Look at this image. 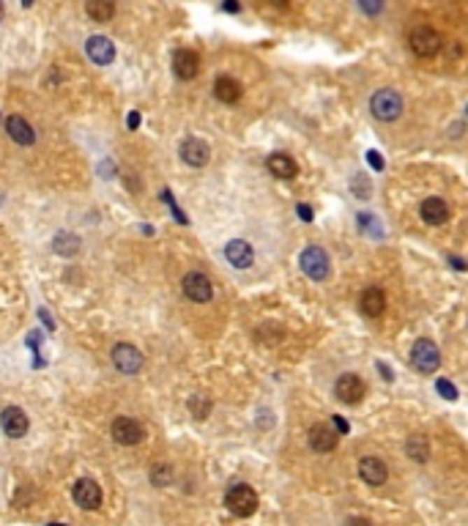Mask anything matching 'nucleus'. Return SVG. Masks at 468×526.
<instances>
[{"instance_id":"c85d7f7f","label":"nucleus","mask_w":468,"mask_h":526,"mask_svg":"<svg viewBox=\"0 0 468 526\" xmlns=\"http://www.w3.org/2000/svg\"><path fill=\"white\" fill-rule=\"evenodd\" d=\"M356 220H359V228H362V230H370L373 236H381V233H383V230H381V225L375 222L373 214H359Z\"/></svg>"},{"instance_id":"412c9836","label":"nucleus","mask_w":468,"mask_h":526,"mask_svg":"<svg viewBox=\"0 0 468 526\" xmlns=\"http://www.w3.org/2000/svg\"><path fill=\"white\" fill-rule=\"evenodd\" d=\"M359 307H362V313H364L367 318H378V315H383V310H386V296H383L381 288L370 285V288H364Z\"/></svg>"},{"instance_id":"4be33fe9","label":"nucleus","mask_w":468,"mask_h":526,"mask_svg":"<svg viewBox=\"0 0 468 526\" xmlns=\"http://www.w3.org/2000/svg\"><path fill=\"white\" fill-rule=\"evenodd\" d=\"M266 167H269L271 176H277V178H296V173H299L296 162H293L288 154H271V157L266 159Z\"/></svg>"},{"instance_id":"f03ea898","label":"nucleus","mask_w":468,"mask_h":526,"mask_svg":"<svg viewBox=\"0 0 468 526\" xmlns=\"http://www.w3.org/2000/svg\"><path fill=\"white\" fill-rule=\"evenodd\" d=\"M225 504H227V510H230L233 516H239V518H250V516H255L260 499H257V493L252 491L250 485L236 483V485H230L227 493H225Z\"/></svg>"},{"instance_id":"c756f323","label":"nucleus","mask_w":468,"mask_h":526,"mask_svg":"<svg viewBox=\"0 0 468 526\" xmlns=\"http://www.w3.org/2000/svg\"><path fill=\"white\" fill-rule=\"evenodd\" d=\"M436 390L441 392V397H446V400H455V397H458V390H455V384H452V381H446V378H438V381H436Z\"/></svg>"},{"instance_id":"e433bc0d","label":"nucleus","mask_w":468,"mask_h":526,"mask_svg":"<svg viewBox=\"0 0 468 526\" xmlns=\"http://www.w3.org/2000/svg\"><path fill=\"white\" fill-rule=\"evenodd\" d=\"M350 526H373V524H370V521H364V518H353V521H350Z\"/></svg>"},{"instance_id":"f8f14e48","label":"nucleus","mask_w":468,"mask_h":526,"mask_svg":"<svg viewBox=\"0 0 468 526\" xmlns=\"http://www.w3.org/2000/svg\"><path fill=\"white\" fill-rule=\"evenodd\" d=\"M0 427H3V433L8 439H22L28 433V417H25V411L20 406H8L0 414Z\"/></svg>"},{"instance_id":"cd10ccee","label":"nucleus","mask_w":468,"mask_h":526,"mask_svg":"<svg viewBox=\"0 0 468 526\" xmlns=\"http://www.w3.org/2000/svg\"><path fill=\"white\" fill-rule=\"evenodd\" d=\"M170 480H173L170 466H154V469H151V483H154V485H167Z\"/></svg>"},{"instance_id":"a211bd4d","label":"nucleus","mask_w":468,"mask_h":526,"mask_svg":"<svg viewBox=\"0 0 468 526\" xmlns=\"http://www.w3.org/2000/svg\"><path fill=\"white\" fill-rule=\"evenodd\" d=\"M337 441H340V436L332 427L320 425V422L310 427V447L315 453H332L337 447Z\"/></svg>"},{"instance_id":"0eeeda50","label":"nucleus","mask_w":468,"mask_h":526,"mask_svg":"<svg viewBox=\"0 0 468 526\" xmlns=\"http://www.w3.org/2000/svg\"><path fill=\"white\" fill-rule=\"evenodd\" d=\"M113 364L118 367V373H126V376H134V373H140V367H143V354L132 346V343H118V346H113Z\"/></svg>"},{"instance_id":"9d476101","label":"nucleus","mask_w":468,"mask_h":526,"mask_svg":"<svg viewBox=\"0 0 468 526\" xmlns=\"http://www.w3.org/2000/svg\"><path fill=\"white\" fill-rule=\"evenodd\" d=\"M113 439L118 441V444H124V447H134V444H140L143 441V427H140V422L137 420H132V417H118L115 422H113Z\"/></svg>"},{"instance_id":"4468645a","label":"nucleus","mask_w":468,"mask_h":526,"mask_svg":"<svg viewBox=\"0 0 468 526\" xmlns=\"http://www.w3.org/2000/svg\"><path fill=\"white\" fill-rule=\"evenodd\" d=\"M359 477H362L367 485H383L386 477H389V469H386V463L381 458L364 455V458H359Z\"/></svg>"},{"instance_id":"f704fd0d","label":"nucleus","mask_w":468,"mask_h":526,"mask_svg":"<svg viewBox=\"0 0 468 526\" xmlns=\"http://www.w3.org/2000/svg\"><path fill=\"white\" fill-rule=\"evenodd\" d=\"M239 8H241L239 3H225V6H222V11H230V14H236Z\"/></svg>"},{"instance_id":"423d86ee","label":"nucleus","mask_w":468,"mask_h":526,"mask_svg":"<svg viewBox=\"0 0 468 526\" xmlns=\"http://www.w3.org/2000/svg\"><path fill=\"white\" fill-rule=\"evenodd\" d=\"M364 392H367V387H364V381H362L356 373H343V376L337 378V384H334V397H337L340 403H345V406L362 403Z\"/></svg>"},{"instance_id":"39448f33","label":"nucleus","mask_w":468,"mask_h":526,"mask_svg":"<svg viewBox=\"0 0 468 526\" xmlns=\"http://www.w3.org/2000/svg\"><path fill=\"white\" fill-rule=\"evenodd\" d=\"M411 364H413L419 373H436L438 364H441V351H438L436 343L427 340V337L416 340L413 348H411Z\"/></svg>"},{"instance_id":"dca6fc26","label":"nucleus","mask_w":468,"mask_h":526,"mask_svg":"<svg viewBox=\"0 0 468 526\" xmlns=\"http://www.w3.org/2000/svg\"><path fill=\"white\" fill-rule=\"evenodd\" d=\"M173 71L181 80H194L197 71H200V55L194 50H178L173 55Z\"/></svg>"},{"instance_id":"20e7f679","label":"nucleus","mask_w":468,"mask_h":526,"mask_svg":"<svg viewBox=\"0 0 468 526\" xmlns=\"http://www.w3.org/2000/svg\"><path fill=\"white\" fill-rule=\"evenodd\" d=\"M299 266H302V271H304L310 280H315V283L326 280L329 271H332V263H329L326 250H323V247H315V244L307 247V250L299 255Z\"/></svg>"},{"instance_id":"b1692460","label":"nucleus","mask_w":468,"mask_h":526,"mask_svg":"<svg viewBox=\"0 0 468 526\" xmlns=\"http://www.w3.org/2000/svg\"><path fill=\"white\" fill-rule=\"evenodd\" d=\"M52 250H55L58 255L71 258V255L80 250V239H77V236H71V233H58V236H55V241H52Z\"/></svg>"},{"instance_id":"6e6552de","label":"nucleus","mask_w":468,"mask_h":526,"mask_svg":"<svg viewBox=\"0 0 468 526\" xmlns=\"http://www.w3.org/2000/svg\"><path fill=\"white\" fill-rule=\"evenodd\" d=\"M181 285H184V296L197 301V304H206L214 296V285H211V280L203 271H189Z\"/></svg>"},{"instance_id":"aec40b11","label":"nucleus","mask_w":468,"mask_h":526,"mask_svg":"<svg viewBox=\"0 0 468 526\" xmlns=\"http://www.w3.org/2000/svg\"><path fill=\"white\" fill-rule=\"evenodd\" d=\"M6 132H8V137H11L14 143H20V145H33V143H36L33 127L25 118H20V115H8V118H6Z\"/></svg>"},{"instance_id":"393cba45","label":"nucleus","mask_w":468,"mask_h":526,"mask_svg":"<svg viewBox=\"0 0 468 526\" xmlns=\"http://www.w3.org/2000/svg\"><path fill=\"white\" fill-rule=\"evenodd\" d=\"M406 453L411 460H416V463H425L427 460V455H430V450H427V439L425 436H411L406 444Z\"/></svg>"},{"instance_id":"ea45409f","label":"nucleus","mask_w":468,"mask_h":526,"mask_svg":"<svg viewBox=\"0 0 468 526\" xmlns=\"http://www.w3.org/2000/svg\"><path fill=\"white\" fill-rule=\"evenodd\" d=\"M3 14H6V8H3V3H0V22H3Z\"/></svg>"},{"instance_id":"2f4dec72","label":"nucleus","mask_w":468,"mask_h":526,"mask_svg":"<svg viewBox=\"0 0 468 526\" xmlns=\"http://www.w3.org/2000/svg\"><path fill=\"white\" fill-rule=\"evenodd\" d=\"M126 124H129V129H137V127H140V113H129Z\"/></svg>"},{"instance_id":"f3484780","label":"nucleus","mask_w":468,"mask_h":526,"mask_svg":"<svg viewBox=\"0 0 468 526\" xmlns=\"http://www.w3.org/2000/svg\"><path fill=\"white\" fill-rule=\"evenodd\" d=\"M419 217L427 225H444L449 220V206L441 197H425V203L419 206Z\"/></svg>"},{"instance_id":"9b49d317","label":"nucleus","mask_w":468,"mask_h":526,"mask_svg":"<svg viewBox=\"0 0 468 526\" xmlns=\"http://www.w3.org/2000/svg\"><path fill=\"white\" fill-rule=\"evenodd\" d=\"M178 151H181V159H184L189 167H203V164H208V159H211V148H208V143L200 140V137H187Z\"/></svg>"},{"instance_id":"a878e982","label":"nucleus","mask_w":468,"mask_h":526,"mask_svg":"<svg viewBox=\"0 0 468 526\" xmlns=\"http://www.w3.org/2000/svg\"><path fill=\"white\" fill-rule=\"evenodd\" d=\"M350 192L359 197V200H367V197H373V184H370V178L367 176H353L350 178Z\"/></svg>"},{"instance_id":"2eb2a0df","label":"nucleus","mask_w":468,"mask_h":526,"mask_svg":"<svg viewBox=\"0 0 468 526\" xmlns=\"http://www.w3.org/2000/svg\"><path fill=\"white\" fill-rule=\"evenodd\" d=\"M225 258H227V263H233L236 269H250L252 263H255V250L244 239H233V241L225 244Z\"/></svg>"},{"instance_id":"58836bf2","label":"nucleus","mask_w":468,"mask_h":526,"mask_svg":"<svg viewBox=\"0 0 468 526\" xmlns=\"http://www.w3.org/2000/svg\"><path fill=\"white\" fill-rule=\"evenodd\" d=\"M460 129H463V127H460V124H455V127H452V137H460Z\"/></svg>"},{"instance_id":"72a5a7b5","label":"nucleus","mask_w":468,"mask_h":526,"mask_svg":"<svg viewBox=\"0 0 468 526\" xmlns=\"http://www.w3.org/2000/svg\"><path fill=\"white\" fill-rule=\"evenodd\" d=\"M334 427H337L340 433H348V430H350V427H348V422H345L343 417H334Z\"/></svg>"},{"instance_id":"7ed1b4c3","label":"nucleus","mask_w":468,"mask_h":526,"mask_svg":"<svg viewBox=\"0 0 468 526\" xmlns=\"http://www.w3.org/2000/svg\"><path fill=\"white\" fill-rule=\"evenodd\" d=\"M370 110L378 121H397L403 115V97L395 88H381L370 99Z\"/></svg>"},{"instance_id":"4c0bfd02","label":"nucleus","mask_w":468,"mask_h":526,"mask_svg":"<svg viewBox=\"0 0 468 526\" xmlns=\"http://www.w3.org/2000/svg\"><path fill=\"white\" fill-rule=\"evenodd\" d=\"M452 263H455V269H458V271H463V269H466V266H463V261H460V258H452Z\"/></svg>"},{"instance_id":"ddd939ff","label":"nucleus","mask_w":468,"mask_h":526,"mask_svg":"<svg viewBox=\"0 0 468 526\" xmlns=\"http://www.w3.org/2000/svg\"><path fill=\"white\" fill-rule=\"evenodd\" d=\"M85 52L96 66H110L115 61V44L107 36H91L85 44Z\"/></svg>"},{"instance_id":"1a4fd4ad","label":"nucleus","mask_w":468,"mask_h":526,"mask_svg":"<svg viewBox=\"0 0 468 526\" xmlns=\"http://www.w3.org/2000/svg\"><path fill=\"white\" fill-rule=\"evenodd\" d=\"M71 496H74V502H77L83 510H96V507L101 504V488H99V483L91 480V477L77 480L74 488H71Z\"/></svg>"},{"instance_id":"473e14b6","label":"nucleus","mask_w":468,"mask_h":526,"mask_svg":"<svg viewBox=\"0 0 468 526\" xmlns=\"http://www.w3.org/2000/svg\"><path fill=\"white\" fill-rule=\"evenodd\" d=\"M299 217H302L304 222H310V220H312V208H310V206H299Z\"/></svg>"},{"instance_id":"f257e3e1","label":"nucleus","mask_w":468,"mask_h":526,"mask_svg":"<svg viewBox=\"0 0 468 526\" xmlns=\"http://www.w3.org/2000/svg\"><path fill=\"white\" fill-rule=\"evenodd\" d=\"M408 47L416 58H436L444 47V36L430 25H419L408 36Z\"/></svg>"},{"instance_id":"7c9ffc66","label":"nucleus","mask_w":468,"mask_h":526,"mask_svg":"<svg viewBox=\"0 0 468 526\" xmlns=\"http://www.w3.org/2000/svg\"><path fill=\"white\" fill-rule=\"evenodd\" d=\"M367 162L373 164V170H383V164H386V162H383V157H381L378 151H367Z\"/></svg>"},{"instance_id":"6ab92c4d","label":"nucleus","mask_w":468,"mask_h":526,"mask_svg":"<svg viewBox=\"0 0 468 526\" xmlns=\"http://www.w3.org/2000/svg\"><path fill=\"white\" fill-rule=\"evenodd\" d=\"M241 94H244V88H241V83H239L236 77L222 74V77L214 80V97H217L219 101H225V104H236V101L241 99Z\"/></svg>"},{"instance_id":"c9c22d12","label":"nucleus","mask_w":468,"mask_h":526,"mask_svg":"<svg viewBox=\"0 0 468 526\" xmlns=\"http://www.w3.org/2000/svg\"><path fill=\"white\" fill-rule=\"evenodd\" d=\"M362 8H364V11H370V14L381 11V6H370V3H362Z\"/></svg>"},{"instance_id":"bb28decb","label":"nucleus","mask_w":468,"mask_h":526,"mask_svg":"<svg viewBox=\"0 0 468 526\" xmlns=\"http://www.w3.org/2000/svg\"><path fill=\"white\" fill-rule=\"evenodd\" d=\"M189 411H192L197 420H206L208 411H211V400H208L206 395H192V397H189Z\"/></svg>"},{"instance_id":"5701e85b","label":"nucleus","mask_w":468,"mask_h":526,"mask_svg":"<svg viewBox=\"0 0 468 526\" xmlns=\"http://www.w3.org/2000/svg\"><path fill=\"white\" fill-rule=\"evenodd\" d=\"M85 11H88V17L96 20V22H110L113 14H115V6L107 3V0H91V3L85 6Z\"/></svg>"}]
</instances>
